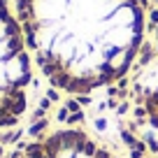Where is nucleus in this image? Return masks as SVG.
<instances>
[{
    "label": "nucleus",
    "instance_id": "f03ea898",
    "mask_svg": "<svg viewBox=\"0 0 158 158\" xmlns=\"http://www.w3.org/2000/svg\"><path fill=\"white\" fill-rule=\"evenodd\" d=\"M33 63L21 23L0 0V128L14 126L28 107Z\"/></svg>",
    "mask_w": 158,
    "mask_h": 158
},
{
    "label": "nucleus",
    "instance_id": "39448f33",
    "mask_svg": "<svg viewBox=\"0 0 158 158\" xmlns=\"http://www.w3.org/2000/svg\"><path fill=\"white\" fill-rule=\"evenodd\" d=\"M95 128H98V130H105V128H107V121H105V118H98V121H95Z\"/></svg>",
    "mask_w": 158,
    "mask_h": 158
},
{
    "label": "nucleus",
    "instance_id": "20e7f679",
    "mask_svg": "<svg viewBox=\"0 0 158 158\" xmlns=\"http://www.w3.org/2000/svg\"><path fill=\"white\" fill-rule=\"evenodd\" d=\"M121 137H123L126 147H128V151H130V158H142V156H147V142L137 139L133 133H128L123 126H121Z\"/></svg>",
    "mask_w": 158,
    "mask_h": 158
},
{
    "label": "nucleus",
    "instance_id": "f257e3e1",
    "mask_svg": "<svg viewBox=\"0 0 158 158\" xmlns=\"http://www.w3.org/2000/svg\"><path fill=\"white\" fill-rule=\"evenodd\" d=\"M16 19L49 84L72 95L121 81L147 28L139 0H16Z\"/></svg>",
    "mask_w": 158,
    "mask_h": 158
},
{
    "label": "nucleus",
    "instance_id": "7ed1b4c3",
    "mask_svg": "<svg viewBox=\"0 0 158 158\" xmlns=\"http://www.w3.org/2000/svg\"><path fill=\"white\" fill-rule=\"evenodd\" d=\"M14 158H118L81 128H58L26 144Z\"/></svg>",
    "mask_w": 158,
    "mask_h": 158
}]
</instances>
